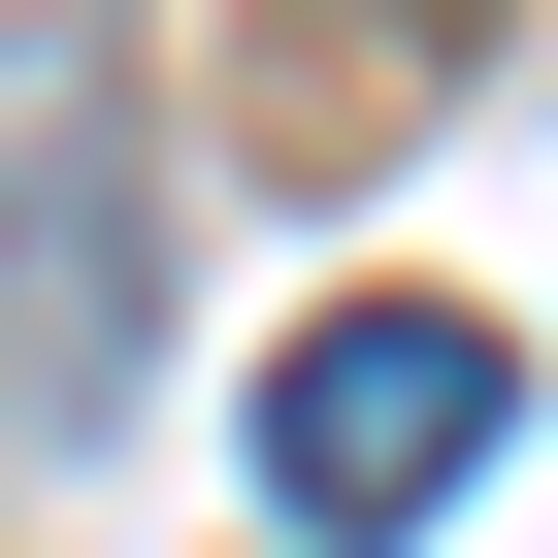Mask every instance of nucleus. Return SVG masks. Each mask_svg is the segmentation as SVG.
I'll list each match as a JSON object with an SVG mask.
<instances>
[{"mask_svg":"<svg viewBox=\"0 0 558 558\" xmlns=\"http://www.w3.org/2000/svg\"><path fill=\"white\" fill-rule=\"evenodd\" d=\"M493 427H525V362H493V296H329L296 362H263V493H296L329 558H395V525H460V493H493Z\"/></svg>","mask_w":558,"mask_h":558,"instance_id":"1","label":"nucleus"},{"mask_svg":"<svg viewBox=\"0 0 558 558\" xmlns=\"http://www.w3.org/2000/svg\"><path fill=\"white\" fill-rule=\"evenodd\" d=\"M132 395V132H99V0H0V427Z\"/></svg>","mask_w":558,"mask_h":558,"instance_id":"2","label":"nucleus"}]
</instances>
